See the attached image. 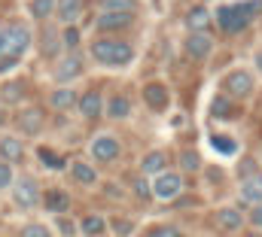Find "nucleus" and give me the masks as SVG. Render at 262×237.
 Instances as JSON below:
<instances>
[{
	"label": "nucleus",
	"mask_w": 262,
	"mask_h": 237,
	"mask_svg": "<svg viewBox=\"0 0 262 237\" xmlns=\"http://www.w3.org/2000/svg\"><path fill=\"white\" fill-rule=\"evenodd\" d=\"M259 15H262V0H238V3H223V6L213 12L216 25H220V28H223V34H229V37L244 34V31L253 25V18H259Z\"/></svg>",
	"instance_id": "nucleus-1"
},
{
	"label": "nucleus",
	"mask_w": 262,
	"mask_h": 237,
	"mask_svg": "<svg viewBox=\"0 0 262 237\" xmlns=\"http://www.w3.org/2000/svg\"><path fill=\"white\" fill-rule=\"evenodd\" d=\"M89 55L98 61L101 67H125L134 61V46L119 40V37H95L89 46Z\"/></svg>",
	"instance_id": "nucleus-2"
},
{
	"label": "nucleus",
	"mask_w": 262,
	"mask_h": 237,
	"mask_svg": "<svg viewBox=\"0 0 262 237\" xmlns=\"http://www.w3.org/2000/svg\"><path fill=\"white\" fill-rule=\"evenodd\" d=\"M34 43L31 28L25 25H0V58H21Z\"/></svg>",
	"instance_id": "nucleus-3"
},
{
	"label": "nucleus",
	"mask_w": 262,
	"mask_h": 237,
	"mask_svg": "<svg viewBox=\"0 0 262 237\" xmlns=\"http://www.w3.org/2000/svg\"><path fill=\"white\" fill-rule=\"evenodd\" d=\"M82 70H85V58H82L79 49H73V52L58 55L55 70H52V79H55L58 85H70V82H76V79L82 76Z\"/></svg>",
	"instance_id": "nucleus-4"
},
{
	"label": "nucleus",
	"mask_w": 262,
	"mask_h": 237,
	"mask_svg": "<svg viewBox=\"0 0 262 237\" xmlns=\"http://www.w3.org/2000/svg\"><path fill=\"white\" fill-rule=\"evenodd\" d=\"M12 201H15V207H21V210H34V207H40V195H43V188H40V182L34 177H15L12 179Z\"/></svg>",
	"instance_id": "nucleus-5"
},
{
	"label": "nucleus",
	"mask_w": 262,
	"mask_h": 237,
	"mask_svg": "<svg viewBox=\"0 0 262 237\" xmlns=\"http://www.w3.org/2000/svg\"><path fill=\"white\" fill-rule=\"evenodd\" d=\"M89 152H92V161H98V164H116L122 155V143L113 134H98L89 143Z\"/></svg>",
	"instance_id": "nucleus-6"
},
{
	"label": "nucleus",
	"mask_w": 262,
	"mask_h": 237,
	"mask_svg": "<svg viewBox=\"0 0 262 237\" xmlns=\"http://www.w3.org/2000/svg\"><path fill=\"white\" fill-rule=\"evenodd\" d=\"M149 192H152L156 201H174L183 192V177L174 174V171H165V174L149 179Z\"/></svg>",
	"instance_id": "nucleus-7"
},
{
	"label": "nucleus",
	"mask_w": 262,
	"mask_h": 237,
	"mask_svg": "<svg viewBox=\"0 0 262 237\" xmlns=\"http://www.w3.org/2000/svg\"><path fill=\"white\" fill-rule=\"evenodd\" d=\"M223 91L232 94V98H250L256 91L253 70H232L229 76H223Z\"/></svg>",
	"instance_id": "nucleus-8"
},
{
	"label": "nucleus",
	"mask_w": 262,
	"mask_h": 237,
	"mask_svg": "<svg viewBox=\"0 0 262 237\" xmlns=\"http://www.w3.org/2000/svg\"><path fill=\"white\" fill-rule=\"evenodd\" d=\"M15 128H18V134H25V137H37L40 131H43V125H46V113L40 110V107H34V104H28V107H21L15 116Z\"/></svg>",
	"instance_id": "nucleus-9"
},
{
	"label": "nucleus",
	"mask_w": 262,
	"mask_h": 237,
	"mask_svg": "<svg viewBox=\"0 0 262 237\" xmlns=\"http://www.w3.org/2000/svg\"><path fill=\"white\" fill-rule=\"evenodd\" d=\"M183 52H186V58L189 61L204 64V61L213 55V37H210L207 31H201V34H189V37L183 40Z\"/></svg>",
	"instance_id": "nucleus-10"
},
{
	"label": "nucleus",
	"mask_w": 262,
	"mask_h": 237,
	"mask_svg": "<svg viewBox=\"0 0 262 237\" xmlns=\"http://www.w3.org/2000/svg\"><path fill=\"white\" fill-rule=\"evenodd\" d=\"M143 104H146V110H152L159 116V113H165L171 107V94H168V88L162 82H146L143 85Z\"/></svg>",
	"instance_id": "nucleus-11"
},
{
	"label": "nucleus",
	"mask_w": 262,
	"mask_h": 237,
	"mask_svg": "<svg viewBox=\"0 0 262 237\" xmlns=\"http://www.w3.org/2000/svg\"><path fill=\"white\" fill-rule=\"evenodd\" d=\"M131 21H134V12H101V15L95 18V28L107 37V34H113V31L131 28Z\"/></svg>",
	"instance_id": "nucleus-12"
},
{
	"label": "nucleus",
	"mask_w": 262,
	"mask_h": 237,
	"mask_svg": "<svg viewBox=\"0 0 262 237\" xmlns=\"http://www.w3.org/2000/svg\"><path fill=\"white\" fill-rule=\"evenodd\" d=\"M0 161L9 164V168L21 164L25 161V143L12 134H0Z\"/></svg>",
	"instance_id": "nucleus-13"
},
{
	"label": "nucleus",
	"mask_w": 262,
	"mask_h": 237,
	"mask_svg": "<svg viewBox=\"0 0 262 237\" xmlns=\"http://www.w3.org/2000/svg\"><path fill=\"white\" fill-rule=\"evenodd\" d=\"M168 164H171L168 152H165V149H152V152H146V155L140 158V177H146V179L159 177V174L168 171Z\"/></svg>",
	"instance_id": "nucleus-14"
},
{
	"label": "nucleus",
	"mask_w": 262,
	"mask_h": 237,
	"mask_svg": "<svg viewBox=\"0 0 262 237\" xmlns=\"http://www.w3.org/2000/svg\"><path fill=\"white\" fill-rule=\"evenodd\" d=\"M73 110H79V116L82 118H98L104 113V94L101 91H82L79 98H76V107Z\"/></svg>",
	"instance_id": "nucleus-15"
},
{
	"label": "nucleus",
	"mask_w": 262,
	"mask_h": 237,
	"mask_svg": "<svg viewBox=\"0 0 262 237\" xmlns=\"http://www.w3.org/2000/svg\"><path fill=\"white\" fill-rule=\"evenodd\" d=\"M40 207H46L52 216H64L67 210H70V195H67L64 188H46L40 195Z\"/></svg>",
	"instance_id": "nucleus-16"
},
{
	"label": "nucleus",
	"mask_w": 262,
	"mask_h": 237,
	"mask_svg": "<svg viewBox=\"0 0 262 237\" xmlns=\"http://www.w3.org/2000/svg\"><path fill=\"white\" fill-rule=\"evenodd\" d=\"M241 201L244 204H262V174L253 171V174H244L241 177Z\"/></svg>",
	"instance_id": "nucleus-17"
},
{
	"label": "nucleus",
	"mask_w": 262,
	"mask_h": 237,
	"mask_svg": "<svg viewBox=\"0 0 262 237\" xmlns=\"http://www.w3.org/2000/svg\"><path fill=\"white\" fill-rule=\"evenodd\" d=\"M213 219H216L220 231H229V234H235V231L244 228V213H241L238 207H223V210H216Z\"/></svg>",
	"instance_id": "nucleus-18"
},
{
	"label": "nucleus",
	"mask_w": 262,
	"mask_h": 237,
	"mask_svg": "<svg viewBox=\"0 0 262 237\" xmlns=\"http://www.w3.org/2000/svg\"><path fill=\"white\" fill-rule=\"evenodd\" d=\"M67 174L70 179L76 182V185H95L98 182V171H95V164H89V161H67Z\"/></svg>",
	"instance_id": "nucleus-19"
},
{
	"label": "nucleus",
	"mask_w": 262,
	"mask_h": 237,
	"mask_svg": "<svg viewBox=\"0 0 262 237\" xmlns=\"http://www.w3.org/2000/svg\"><path fill=\"white\" fill-rule=\"evenodd\" d=\"M76 91L70 88V85H58L52 94H49V104H52V110H58V113H67V110H73L76 107Z\"/></svg>",
	"instance_id": "nucleus-20"
},
{
	"label": "nucleus",
	"mask_w": 262,
	"mask_h": 237,
	"mask_svg": "<svg viewBox=\"0 0 262 237\" xmlns=\"http://www.w3.org/2000/svg\"><path fill=\"white\" fill-rule=\"evenodd\" d=\"M186 28H189V34L207 31V28H210V9H207V6H192V9L186 12Z\"/></svg>",
	"instance_id": "nucleus-21"
},
{
	"label": "nucleus",
	"mask_w": 262,
	"mask_h": 237,
	"mask_svg": "<svg viewBox=\"0 0 262 237\" xmlns=\"http://www.w3.org/2000/svg\"><path fill=\"white\" fill-rule=\"evenodd\" d=\"M104 113L110 118H128L131 116V101L125 94H113V98L104 101Z\"/></svg>",
	"instance_id": "nucleus-22"
},
{
	"label": "nucleus",
	"mask_w": 262,
	"mask_h": 237,
	"mask_svg": "<svg viewBox=\"0 0 262 237\" xmlns=\"http://www.w3.org/2000/svg\"><path fill=\"white\" fill-rule=\"evenodd\" d=\"M76 231H82L85 237H98V234H104V231H107V219H104V216H98V213H89V216H82V219H79Z\"/></svg>",
	"instance_id": "nucleus-23"
},
{
	"label": "nucleus",
	"mask_w": 262,
	"mask_h": 237,
	"mask_svg": "<svg viewBox=\"0 0 262 237\" xmlns=\"http://www.w3.org/2000/svg\"><path fill=\"white\" fill-rule=\"evenodd\" d=\"M55 12L64 25H73L82 12V0H55Z\"/></svg>",
	"instance_id": "nucleus-24"
},
{
	"label": "nucleus",
	"mask_w": 262,
	"mask_h": 237,
	"mask_svg": "<svg viewBox=\"0 0 262 237\" xmlns=\"http://www.w3.org/2000/svg\"><path fill=\"white\" fill-rule=\"evenodd\" d=\"M210 149L216 155H238V140L229 134H210Z\"/></svg>",
	"instance_id": "nucleus-25"
},
{
	"label": "nucleus",
	"mask_w": 262,
	"mask_h": 237,
	"mask_svg": "<svg viewBox=\"0 0 262 237\" xmlns=\"http://www.w3.org/2000/svg\"><path fill=\"white\" fill-rule=\"evenodd\" d=\"M128 195H134V201H140V204H146V201H152V192H149V179L146 177H131L128 182Z\"/></svg>",
	"instance_id": "nucleus-26"
},
{
	"label": "nucleus",
	"mask_w": 262,
	"mask_h": 237,
	"mask_svg": "<svg viewBox=\"0 0 262 237\" xmlns=\"http://www.w3.org/2000/svg\"><path fill=\"white\" fill-rule=\"evenodd\" d=\"M52 12H55V0H31V3H28V15L37 18V21L49 18Z\"/></svg>",
	"instance_id": "nucleus-27"
},
{
	"label": "nucleus",
	"mask_w": 262,
	"mask_h": 237,
	"mask_svg": "<svg viewBox=\"0 0 262 237\" xmlns=\"http://www.w3.org/2000/svg\"><path fill=\"white\" fill-rule=\"evenodd\" d=\"M25 101V85L21 82H6L0 88V104H18Z\"/></svg>",
	"instance_id": "nucleus-28"
},
{
	"label": "nucleus",
	"mask_w": 262,
	"mask_h": 237,
	"mask_svg": "<svg viewBox=\"0 0 262 237\" xmlns=\"http://www.w3.org/2000/svg\"><path fill=\"white\" fill-rule=\"evenodd\" d=\"M177 161H180V174H195L198 168H201V158H198V152H192V149H183Z\"/></svg>",
	"instance_id": "nucleus-29"
},
{
	"label": "nucleus",
	"mask_w": 262,
	"mask_h": 237,
	"mask_svg": "<svg viewBox=\"0 0 262 237\" xmlns=\"http://www.w3.org/2000/svg\"><path fill=\"white\" fill-rule=\"evenodd\" d=\"M137 0H101V12H134Z\"/></svg>",
	"instance_id": "nucleus-30"
},
{
	"label": "nucleus",
	"mask_w": 262,
	"mask_h": 237,
	"mask_svg": "<svg viewBox=\"0 0 262 237\" xmlns=\"http://www.w3.org/2000/svg\"><path fill=\"white\" fill-rule=\"evenodd\" d=\"M58 52H61V37L55 31H46V37H43V55L46 58H55Z\"/></svg>",
	"instance_id": "nucleus-31"
},
{
	"label": "nucleus",
	"mask_w": 262,
	"mask_h": 237,
	"mask_svg": "<svg viewBox=\"0 0 262 237\" xmlns=\"http://www.w3.org/2000/svg\"><path fill=\"white\" fill-rule=\"evenodd\" d=\"M37 155H40V161H46L52 171H61V168H67V161L61 158V155H52V152H49V146H40V149H37Z\"/></svg>",
	"instance_id": "nucleus-32"
},
{
	"label": "nucleus",
	"mask_w": 262,
	"mask_h": 237,
	"mask_svg": "<svg viewBox=\"0 0 262 237\" xmlns=\"http://www.w3.org/2000/svg\"><path fill=\"white\" fill-rule=\"evenodd\" d=\"M18 237H52V231L43 222H28V225H21Z\"/></svg>",
	"instance_id": "nucleus-33"
},
{
	"label": "nucleus",
	"mask_w": 262,
	"mask_h": 237,
	"mask_svg": "<svg viewBox=\"0 0 262 237\" xmlns=\"http://www.w3.org/2000/svg\"><path fill=\"white\" fill-rule=\"evenodd\" d=\"M143 237H183V231L177 225H152Z\"/></svg>",
	"instance_id": "nucleus-34"
},
{
	"label": "nucleus",
	"mask_w": 262,
	"mask_h": 237,
	"mask_svg": "<svg viewBox=\"0 0 262 237\" xmlns=\"http://www.w3.org/2000/svg\"><path fill=\"white\" fill-rule=\"evenodd\" d=\"M213 116H235V107L232 104H226V98H213Z\"/></svg>",
	"instance_id": "nucleus-35"
},
{
	"label": "nucleus",
	"mask_w": 262,
	"mask_h": 237,
	"mask_svg": "<svg viewBox=\"0 0 262 237\" xmlns=\"http://www.w3.org/2000/svg\"><path fill=\"white\" fill-rule=\"evenodd\" d=\"M244 222H250L256 231H262V204H253V207H250V213H247Z\"/></svg>",
	"instance_id": "nucleus-36"
},
{
	"label": "nucleus",
	"mask_w": 262,
	"mask_h": 237,
	"mask_svg": "<svg viewBox=\"0 0 262 237\" xmlns=\"http://www.w3.org/2000/svg\"><path fill=\"white\" fill-rule=\"evenodd\" d=\"M12 179H15V171H12L9 164H3V161H0V188H9V185H12Z\"/></svg>",
	"instance_id": "nucleus-37"
},
{
	"label": "nucleus",
	"mask_w": 262,
	"mask_h": 237,
	"mask_svg": "<svg viewBox=\"0 0 262 237\" xmlns=\"http://www.w3.org/2000/svg\"><path fill=\"white\" fill-rule=\"evenodd\" d=\"M58 231L64 237H73L76 234V225H73V219H67V216H58Z\"/></svg>",
	"instance_id": "nucleus-38"
},
{
	"label": "nucleus",
	"mask_w": 262,
	"mask_h": 237,
	"mask_svg": "<svg viewBox=\"0 0 262 237\" xmlns=\"http://www.w3.org/2000/svg\"><path fill=\"white\" fill-rule=\"evenodd\" d=\"M61 43L67 46V52H73V49H76V43H79V34H76L73 28H67V31H64V40H61Z\"/></svg>",
	"instance_id": "nucleus-39"
},
{
	"label": "nucleus",
	"mask_w": 262,
	"mask_h": 237,
	"mask_svg": "<svg viewBox=\"0 0 262 237\" xmlns=\"http://www.w3.org/2000/svg\"><path fill=\"white\" fill-rule=\"evenodd\" d=\"M15 64H18V58H0V73H3V70H12Z\"/></svg>",
	"instance_id": "nucleus-40"
},
{
	"label": "nucleus",
	"mask_w": 262,
	"mask_h": 237,
	"mask_svg": "<svg viewBox=\"0 0 262 237\" xmlns=\"http://www.w3.org/2000/svg\"><path fill=\"white\" fill-rule=\"evenodd\" d=\"M113 222H116V225H113V228H116V231H119V234H128V225H125V222H128V219H113Z\"/></svg>",
	"instance_id": "nucleus-41"
},
{
	"label": "nucleus",
	"mask_w": 262,
	"mask_h": 237,
	"mask_svg": "<svg viewBox=\"0 0 262 237\" xmlns=\"http://www.w3.org/2000/svg\"><path fill=\"white\" fill-rule=\"evenodd\" d=\"M253 64H256V73L262 76V52H256V58H253Z\"/></svg>",
	"instance_id": "nucleus-42"
},
{
	"label": "nucleus",
	"mask_w": 262,
	"mask_h": 237,
	"mask_svg": "<svg viewBox=\"0 0 262 237\" xmlns=\"http://www.w3.org/2000/svg\"><path fill=\"white\" fill-rule=\"evenodd\" d=\"M6 122H9V116H6V107H0V128H3Z\"/></svg>",
	"instance_id": "nucleus-43"
},
{
	"label": "nucleus",
	"mask_w": 262,
	"mask_h": 237,
	"mask_svg": "<svg viewBox=\"0 0 262 237\" xmlns=\"http://www.w3.org/2000/svg\"><path fill=\"white\" fill-rule=\"evenodd\" d=\"M186 125V116H174V128H183Z\"/></svg>",
	"instance_id": "nucleus-44"
},
{
	"label": "nucleus",
	"mask_w": 262,
	"mask_h": 237,
	"mask_svg": "<svg viewBox=\"0 0 262 237\" xmlns=\"http://www.w3.org/2000/svg\"><path fill=\"white\" fill-rule=\"evenodd\" d=\"M244 237H259V234H244Z\"/></svg>",
	"instance_id": "nucleus-45"
},
{
	"label": "nucleus",
	"mask_w": 262,
	"mask_h": 237,
	"mask_svg": "<svg viewBox=\"0 0 262 237\" xmlns=\"http://www.w3.org/2000/svg\"><path fill=\"white\" fill-rule=\"evenodd\" d=\"M0 107H3V104H0Z\"/></svg>",
	"instance_id": "nucleus-46"
}]
</instances>
